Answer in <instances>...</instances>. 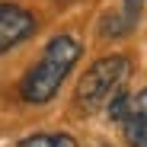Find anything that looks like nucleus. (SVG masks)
<instances>
[{"instance_id": "f257e3e1", "label": "nucleus", "mask_w": 147, "mask_h": 147, "mask_svg": "<svg viewBox=\"0 0 147 147\" xmlns=\"http://www.w3.org/2000/svg\"><path fill=\"white\" fill-rule=\"evenodd\" d=\"M80 55H83V48L74 35H55L48 42V48L42 51V58L26 70V77L19 83V96L32 106H42L48 99H55V93L67 80L70 67L80 61Z\"/></svg>"}, {"instance_id": "f03ea898", "label": "nucleus", "mask_w": 147, "mask_h": 147, "mask_svg": "<svg viewBox=\"0 0 147 147\" xmlns=\"http://www.w3.org/2000/svg\"><path fill=\"white\" fill-rule=\"evenodd\" d=\"M128 74H131V61L125 55L99 58L77 83V106L86 112H96L99 106L112 102V96L125 90Z\"/></svg>"}, {"instance_id": "7ed1b4c3", "label": "nucleus", "mask_w": 147, "mask_h": 147, "mask_svg": "<svg viewBox=\"0 0 147 147\" xmlns=\"http://www.w3.org/2000/svg\"><path fill=\"white\" fill-rule=\"evenodd\" d=\"M35 32V16L22 7L13 3H0V55L10 51L13 45L26 42Z\"/></svg>"}, {"instance_id": "20e7f679", "label": "nucleus", "mask_w": 147, "mask_h": 147, "mask_svg": "<svg viewBox=\"0 0 147 147\" xmlns=\"http://www.w3.org/2000/svg\"><path fill=\"white\" fill-rule=\"evenodd\" d=\"M121 131H125V141L131 147H147V90L131 96L128 115L121 121Z\"/></svg>"}, {"instance_id": "39448f33", "label": "nucleus", "mask_w": 147, "mask_h": 147, "mask_svg": "<svg viewBox=\"0 0 147 147\" xmlns=\"http://www.w3.org/2000/svg\"><path fill=\"white\" fill-rule=\"evenodd\" d=\"M19 147H77V141L70 134H32L19 141Z\"/></svg>"}, {"instance_id": "423d86ee", "label": "nucleus", "mask_w": 147, "mask_h": 147, "mask_svg": "<svg viewBox=\"0 0 147 147\" xmlns=\"http://www.w3.org/2000/svg\"><path fill=\"white\" fill-rule=\"evenodd\" d=\"M128 106H131V93H115L112 96V102H109V118L112 121H125V115H128Z\"/></svg>"}, {"instance_id": "0eeeda50", "label": "nucleus", "mask_w": 147, "mask_h": 147, "mask_svg": "<svg viewBox=\"0 0 147 147\" xmlns=\"http://www.w3.org/2000/svg\"><path fill=\"white\" fill-rule=\"evenodd\" d=\"M128 26H131V19H128V16H125V19H118L115 13H109L106 22H102V32H106V35H121V32H128Z\"/></svg>"}, {"instance_id": "6e6552de", "label": "nucleus", "mask_w": 147, "mask_h": 147, "mask_svg": "<svg viewBox=\"0 0 147 147\" xmlns=\"http://www.w3.org/2000/svg\"><path fill=\"white\" fill-rule=\"evenodd\" d=\"M141 7H144V0H125V16L134 19V13H141Z\"/></svg>"}, {"instance_id": "1a4fd4ad", "label": "nucleus", "mask_w": 147, "mask_h": 147, "mask_svg": "<svg viewBox=\"0 0 147 147\" xmlns=\"http://www.w3.org/2000/svg\"><path fill=\"white\" fill-rule=\"evenodd\" d=\"M96 147H106V144H96Z\"/></svg>"}]
</instances>
